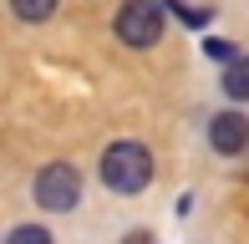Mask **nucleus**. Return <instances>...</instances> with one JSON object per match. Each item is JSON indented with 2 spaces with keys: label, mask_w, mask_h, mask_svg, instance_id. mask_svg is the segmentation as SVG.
<instances>
[{
  "label": "nucleus",
  "mask_w": 249,
  "mask_h": 244,
  "mask_svg": "<svg viewBox=\"0 0 249 244\" xmlns=\"http://www.w3.org/2000/svg\"><path fill=\"white\" fill-rule=\"evenodd\" d=\"M203 51L219 56V61H234V46H229V41H203Z\"/></svg>",
  "instance_id": "8"
},
{
  "label": "nucleus",
  "mask_w": 249,
  "mask_h": 244,
  "mask_svg": "<svg viewBox=\"0 0 249 244\" xmlns=\"http://www.w3.org/2000/svg\"><path fill=\"white\" fill-rule=\"evenodd\" d=\"M122 244H153L148 234H127V239H122Z\"/></svg>",
  "instance_id": "9"
},
{
  "label": "nucleus",
  "mask_w": 249,
  "mask_h": 244,
  "mask_svg": "<svg viewBox=\"0 0 249 244\" xmlns=\"http://www.w3.org/2000/svg\"><path fill=\"white\" fill-rule=\"evenodd\" d=\"M163 10H168V0H122V10H117V41L148 51L153 41H163Z\"/></svg>",
  "instance_id": "2"
},
{
  "label": "nucleus",
  "mask_w": 249,
  "mask_h": 244,
  "mask_svg": "<svg viewBox=\"0 0 249 244\" xmlns=\"http://www.w3.org/2000/svg\"><path fill=\"white\" fill-rule=\"evenodd\" d=\"M148 178H153V158H148L142 142L122 138V142H112V148L102 153V183H107L112 193H142Z\"/></svg>",
  "instance_id": "1"
},
{
  "label": "nucleus",
  "mask_w": 249,
  "mask_h": 244,
  "mask_svg": "<svg viewBox=\"0 0 249 244\" xmlns=\"http://www.w3.org/2000/svg\"><path fill=\"white\" fill-rule=\"evenodd\" d=\"M36 204L51 209V214H71L82 204V173L71 163H46L36 173Z\"/></svg>",
  "instance_id": "3"
},
{
  "label": "nucleus",
  "mask_w": 249,
  "mask_h": 244,
  "mask_svg": "<svg viewBox=\"0 0 249 244\" xmlns=\"http://www.w3.org/2000/svg\"><path fill=\"white\" fill-rule=\"evenodd\" d=\"M209 142L219 153H244L249 148V122H244V112H219L209 122Z\"/></svg>",
  "instance_id": "4"
},
{
  "label": "nucleus",
  "mask_w": 249,
  "mask_h": 244,
  "mask_svg": "<svg viewBox=\"0 0 249 244\" xmlns=\"http://www.w3.org/2000/svg\"><path fill=\"white\" fill-rule=\"evenodd\" d=\"M5 244H56V239H51L41 224H20V229H10V239H5Z\"/></svg>",
  "instance_id": "7"
},
{
  "label": "nucleus",
  "mask_w": 249,
  "mask_h": 244,
  "mask_svg": "<svg viewBox=\"0 0 249 244\" xmlns=\"http://www.w3.org/2000/svg\"><path fill=\"white\" fill-rule=\"evenodd\" d=\"M10 10L20 20H46V16H56V0H10Z\"/></svg>",
  "instance_id": "6"
},
{
  "label": "nucleus",
  "mask_w": 249,
  "mask_h": 244,
  "mask_svg": "<svg viewBox=\"0 0 249 244\" xmlns=\"http://www.w3.org/2000/svg\"><path fill=\"white\" fill-rule=\"evenodd\" d=\"M224 92H229L234 102H249V56H234L224 66Z\"/></svg>",
  "instance_id": "5"
}]
</instances>
